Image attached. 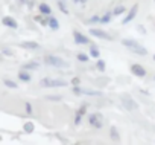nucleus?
Returning <instances> with one entry per match:
<instances>
[{"label": "nucleus", "instance_id": "obj_1", "mask_svg": "<svg viewBox=\"0 0 155 145\" xmlns=\"http://www.w3.org/2000/svg\"><path fill=\"white\" fill-rule=\"evenodd\" d=\"M120 43H122V46H125L128 50H131L132 54H135V55H138V57H144V55H147V49H146L144 46H141L140 43H137L135 40L123 38Z\"/></svg>", "mask_w": 155, "mask_h": 145}, {"label": "nucleus", "instance_id": "obj_2", "mask_svg": "<svg viewBox=\"0 0 155 145\" xmlns=\"http://www.w3.org/2000/svg\"><path fill=\"white\" fill-rule=\"evenodd\" d=\"M44 64H47V66H50V67H56V69H59V67H67L68 66V63L64 60V58H61V57H58V55H44Z\"/></svg>", "mask_w": 155, "mask_h": 145}, {"label": "nucleus", "instance_id": "obj_3", "mask_svg": "<svg viewBox=\"0 0 155 145\" xmlns=\"http://www.w3.org/2000/svg\"><path fill=\"white\" fill-rule=\"evenodd\" d=\"M40 84L46 89H58V87H67V81L59 80V78H43Z\"/></svg>", "mask_w": 155, "mask_h": 145}, {"label": "nucleus", "instance_id": "obj_4", "mask_svg": "<svg viewBox=\"0 0 155 145\" xmlns=\"http://www.w3.org/2000/svg\"><path fill=\"white\" fill-rule=\"evenodd\" d=\"M87 121H88V125L93 127V128L101 130V128L104 127V116H102L101 113H97V112L90 113V115L87 116Z\"/></svg>", "mask_w": 155, "mask_h": 145}, {"label": "nucleus", "instance_id": "obj_5", "mask_svg": "<svg viewBox=\"0 0 155 145\" xmlns=\"http://www.w3.org/2000/svg\"><path fill=\"white\" fill-rule=\"evenodd\" d=\"M71 92L74 95H87V96H102V92L101 90H93V89H81L79 86H73Z\"/></svg>", "mask_w": 155, "mask_h": 145}, {"label": "nucleus", "instance_id": "obj_6", "mask_svg": "<svg viewBox=\"0 0 155 145\" xmlns=\"http://www.w3.org/2000/svg\"><path fill=\"white\" fill-rule=\"evenodd\" d=\"M88 34L91 37H96V38H101V40H105V41H113V35H110L108 32H105L104 29H99V28H90Z\"/></svg>", "mask_w": 155, "mask_h": 145}, {"label": "nucleus", "instance_id": "obj_7", "mask_svg": "<svg viewBox=\"0 0 155 145\" xmlns=\"http://www.w3.org/2000/svg\"><path fill=\"white\" fill-rule=\"evenodd\" d=\"M87 109H88V105L87 104H82L79 109L76 110V113H74V118H73V124L78 127V125H81V122H82V119L85 118V113H87Z\"/></svg>", "mask_w": 155, "mask_h": 145}, {"label": "nucleus", "instance_id": "obj_8", "mask_svg": "<svg viewBox=\"0 0 155 145\" xmlns=\"http://www.w3.org/2000/svg\"><path fill=\"white\" fill-rule=\"evenodd\" d=\"M129 70H131V74H132L134 77H137V78H144V77H146V74H147L146 69L143 67V64H138V63L131 64Z\"/></svg>", "mask_w": 155, "mask_h": 145}, {"label": "nucleus", "instance_id": "obj_9", "mask_svg": "<svg viewBox=\"0 0 155 145\" xmlns=\"http://www.w3.org/2000/svg\"><path fill=\"white\" fill-rule=\"evenodd\" d=\"M73 41L76 43V44H90L91 43V40L85 35V34H82V32H79V31H73Z\"/></svg>", "mask_w": 155, "mask_h": 145}, {"label": "nucleus", "instance_id": "obj_10", "mask_svg": "<svg viewBox=\"0 0 155 145\" xmlns=\"http://www.w3.org/2000/svg\"><path fill=\"white\" fill-rule=\"evenodd\" d=\"M137 12H138V5L135 3L129 11H128V14L125 16V19L122 20V25H128V23H131L134 19H135V16H137Z\"/></svg>", "mask_w": 155, "mask_h": 145}, {"label": "nucleus", "instance_id": "obj_11", "mask_svg": "<svg viewBox=\"0 0 155 145\" xmlns=\"http://www.w3.org/2000/svg\"><path fill=\"white\" fill-rule=\"evenodd\" d=\"M2 25L6 26V28H9V29H18V23H17V20H15L14 17H9V16H6V17L2 19Z\"/></svg>", "mask_w": 155, "mask_h": 145}, {"label": "nucleus", "instance_id": "obj_12", "mask_svg": "<svg viewBox=\"0 0 155 145\" xmlns=\"http://www.w3.org/2000/svg\"><path fill=\"white\" fill-rule=\"evenodd\" d=\"M122 104L126 107V110H129V112H132L134 109H137V104L132 101V98L131 96H128V95H123L122 96Z\"/></svg>", "mask_w": 155, "mask_h": 145}, {"label": "nucleus", "instance_id": "obj_13", "mask_svg": "<svg viewBox=\"0 0 155 145\" xmlns=\"http://www.w3.org/2000/svg\"><path fill=\"white\" fill-rule=\"evenodd\" d=\"M17 78H18V81H20V83H25V84H28V83H31V81H32V75L29 74L28 70H23V69L17 74Z\"/></svg>", "mask_w": 155, "mask_h": 145}, {"label": "nucleus", "instance_id": "obj_14", "mask_svg": "<svg viewBox=\"0 0 155 145\" xmlns=\"http://www.w3.org/2000/svg\"><path fill=\"white\" fill-rule=\"evenodd\" d=\"M38 11H40V14H43V16H46V17L52 16V8H50V5H47L46 2L38 3Z\"/></svg>", "mask_w": 155, "mask_h": 145}, {"label": "nucleus", "instance_id": "obj_15", "mask_svg": "<svg viewBox=\"0 0 155 145\" xmlns=\"http://www.w3.org/2000/svg\"><path fill=\"white\" fill-rule=\"evenodd\" d=\"M47 26H49L50 31H58V29H59V22H58V19L53 17V16H49V17H47Z\"/></svg>", "mask_w": 155, "mask_h": 145}, {"label": "nucleus", "instance_id": "obj_16", "mask_svg": "<svg viewBox=\"0 0 155 145\" xmlns=\"http://www.w3.org/2000/svg\"><path fill=\"white\" fill-rule=\"evenodd\" d=\"M20 46L25 47V49H32V50H38L40 49V44L37 41H23V43H20Z\"/></svg>", "mask_w": 155, "mask_h": 145}, {"label": "nucleus", "instance_id": "obj_17", "mask_svg": "<svg viewBox=\"0 0 155 145\" xmlns=\"http://www.w3.org/2000/svg\"><path fill=\"white\" fill-rule=\"evenodd\" d=\"M113 17H114V12H113V11H107V12L101 17V23H102V25H108V23L113 20Z\"/></svg>", "mask_w": 155, "mask_h": 145}, {"label": "nucleus", "instance_id": "obj_18", "mask_svg": "<svg viewBox=\"0 0 155 145\" xmlns=\"http://www.w3.org/2000/svg\"><path fill=\"white\" fill-rule=\"evenodd\" d=\"M21 67H23V70H37L40 67V63L38 61H29V63H25Z\"/></svg>", "mask_w": 155, "mask_h": 145}, {"label": "nucleus", "instance_id": "obj_19", "mask_svg": "<svg viewBox=\"0 0 155 145\" xmlns=\"http://www.w3.org/2000/svg\"><path fill=\"white\" fill-rule=\"evenodd\" d=\"M3 86L8 87V89H11V90H18V84L15 81L9 80V78H3Z\"/></svg>", "mask_w": 155, "mask_h": 145}, {"label": "nucleus", "instance_id": "obj_20", "mask_svg": "<svg viewBox=\"0 0 155 145\" xmlns=\"http://www.w3.org/2000/svg\"><path fill=\"white\" fill-rule=\"evenodd\" d=\"M76 60H78V61H81V63H88V60H90V54L78 52V54H76Z\"/></svg>", "mask_w": 155, "mask_h": 145}, {"label": "nucleus", "instance_id": "obj_21", "mask_svg": "<svg viewBox=\"0 0 155 145\" xmlns=\"http://www.w3.org/2000/svg\"><path fill=\"white\" fill-rule=\"evenodd\" d=\"M113 12H114V17H119V16H122V14L126 12V6H123V5H117V6L113 9Z\"/></svg>", "mask_w": 155, "mask_h": 145}, {"label": "nucleus", "instance_id": "obj_22", "mask_svg": "<svg viewBox=\"0 0 155 145\" xmlns=\"http://www.w3.org/2000/svg\"><path fill=\"white\" fill-rule=\"evenodd\" d=\"M88 54H90V57H91V58H96V60H99V57H101V50H99V47H97V46H91Z\"/></svg>", "mask_w": 155, "mask_h": 145}, {"label": "nucleus", "instance_id": "obj_23", "mask_svg": "<svg viewBox=\"0 0 155 145\" xmlns=\"http://www.w3.org/2000/svg\"><path fill=\"white\" fill-rule=\"evenodd\" d=\"M85 22H87L88 25H96V23H101V16L94 14V16H91L90 19H87Z\"/></svg>", "mask_w": 155, "mask_h": 145}, {"label": "nucleus", "instance_id": "obj_24", "mask_svg": "<svg viewBox=\"0 0 155 145\" xmlns=\"http://www.w3.org/2000/svg\"><path fill=\"white\" fill-rule=\"evenodd\" d=\"M96 69L99 70V72H105V69H107V63L104 61V60H97V63H96Z\"/></svg>", "mask_w": 155, "mask_h": 145}, {"label": "nucleus", "instance_id": "obj_25", "mask_svg": "<svg viewBox=\"0 0 155 145\" xmlns=\"http://www.w3.org/2000/svg\"><path fill=\"white\" fill-rule=\"evenodd\" d=\"M58 9L62 12V14H65V16H68L70 12H68V9H67V6H65V3L64 2H58Z\"/></svg>", "mask_w": 155, "mask_h": 145}, {"label": "nucleus", "instance_id": "obj_26", "mask_svg": "<svg viewBox=\"0 0 155 145\" xmlns=\"http://www.w3.org/2000/svg\"><path fill=\"white\" fill-rule=\"evenodd\" d=\"M46 99L47 101H61L62 96L61 95H49V96H46Z\"/></svg>", "mask_w": 155, "mask_h": 145}, {"label": "nucleus", "instance_id": "obj_27", "mask_svg": "<svg viewBox=\"0 0 155 145\" xmlns=\"http://www.w3.org/2000/svg\"><path fill=\"white\" fill-rule=\"evenodd\" d=\"M23 128H25L26 133H32V131H34V124H32V122H26Z\"/></svg>", "mask_w": 155, "mask_h": 145}, {"label": "nucleus", "instance_id": "obj_28", "mask_svg": "<svg viewBox=\"0 0 155 145\" xmlns=\"http://www.w3.org/2000/svg\"><path fill=\"white\" fill-rule=\"evenodd\" d=\"M111 136H113V139H114V140H119V139H120V136H119V133H117V128H116V127H111Z\"/></svg>", "mask_w": 155, "mask_h": 145}, {"label": "nucleus", "instance_id": "obj_29", "mask_svg": "<svg viewBox=\"0 0 155 145\" xmlns=\"http://www.w3.org/2000/svg\"><path fill=\"white\" fill-rule=\"evenodd\" d=\"M25 109H26V115L31 116V115H32V105H31V102L26 101V102H25Z\"/></svg>", "mask_w": 155, "mask_h": 145}, {"label": "nucleus", "instance_id": "obj_30", "mask_svg": "<svg viewBox=\"0 0 155 145\" xmlns=\"http://www.w3.org/2000/svg\"><path fill=\"white\" fill-rule=\"evenodd\" d=\"M2 52H3V55H5V57H12V55H14V52H12V50H9V49H6V47H3V49H2Z\"/></svg>", "mask_w": 155, "mask_h": 145}, {"label": "nucleus", "instance_id": "obj_31", "mask_svg": "<svg viewBox=\"0 0 155 145\" xmlns=\"http://www.w3.org/2000/svg\"><path fill=\"white\" fill-rule=\"evenodd\" d=\"M74 3H76V5H81V6H84V5L87 3V0H76Z\"/></svg>", "mask_w": 155, "mask_h": 145}, {"label": "nucleus", "instance_id": "obj_32", "mask_svg": "<svg viewBox=\"0 0 155 145\" xmlns=\"http://www.w3.org/2000/svg\"><path fill=\"white\" fill-rule=\"evenodd\" d=\"M79 83H81V80H79V78H74V80H71V84H73V86H78Z\"/></svg>", "mask_w": 155, "mask_h": 145}, {"label": "nucleus", "instance_id": "obj_33", "mask_svg": "<svg viewBox=\"0 0 155 145\" xmlns=\"http://www.w3.org/2000/svg\"><path fill=\"white\" fill-rule=\"evenodd\" d=\"M21 3H28V0H21Z\"/></svg>", "mask_w": 155, "mask_h": 145}, {"label": "nucleus", "instance_id": "obj_34", "mask_svg": "<svg viewBox=\"0 0 155 145\" xmlns=\"http://www.w3.org/2000/svg\"><path fill=\"white\" fill-rule=\"evenodd\" d=\"M153 61H155V54H153Z\"/></svg>", "mask_w": 155, "mask_h": 145}, {"label": "nucleus", "instance_id": "obj_35", "mask_svg": "<svg viewBox=\"0 0 155 145\" xmlns=\"http://www.w3.org/2000/svg\"><path fill=\"white\" fill-rule=\"evenodd\" d=\"M153 81H155V75H153Z\"/></svg>", "mask_w": 155, "mask_h": 145}, {"label": "nucleus", "instance_id": "obj_36", "mask_svg": "<svg viewBox=\"0 0 155 145\" xmlns=\"http://www.w3.org/2000/svg\"><path fill=\"white\" fill-rule=\"evenodd\" d=\"M153 2H155V0H153Z\"/></svg>", "mask_w": 155, "mask_h": 145}]
</instances>
